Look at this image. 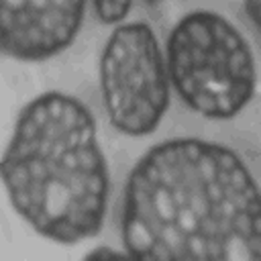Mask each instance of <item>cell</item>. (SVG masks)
<instances>
[{
	"mask_svg": "<svg viewBox=\"0 0 261 261\" xmlns=\"http://www.w3.org/2000/svg\"><path fill=\"white\" fill-rule=\"evenodd\" d=\"M88 0H0V55L45 61L77 37Z\"/></svg>",
	"mask_w": 261,
	"mask_h": 261,
	"instance_id": "cell-5",
	"label": "cell"
},
{
	"mask_svg": "<svg viewBox=\"0 0 261 261\" xmlns=\"http://www.w3.org/2000/svg\"><path fill=\"white\" fill-rule=\"evenodd\" d=\"M92 4H94V12L102 24L122 22L133 8V0H92Z\"/></svg>",
	"mask_w": 261,
	"mask_h": 261,
	"instance_id": "cell-6",
	"label": "cell"
},
{
	"mask_svg": "<svg viewBox=\"0 0 261 261\" xmlns=\"http://www.w3.org/2000/svg\"><path fill=\"white\" fill-rule=\"evenodd\" d=\"M165 67L179 100L208 120L234 118L257 90L247 37L212 10H192L175 22L165 43Z\"/></svg>",
	"mask_w": 261,
	"mask_h": 261,
	"instance_id": "cell-3",
	"label": "cell"
},
{
	"mask_svg": "<svg viewBox=\"0 0 261 261\" xmlns=\"http://www.w3.org/2000/svg\"><path fill=\"white\" fill-rule=\"evenodd\" d=\"M120 239L137 259L257 261L261 198L255 173L224 143L161 141L126 177Z\"/></svg>",
	"mask_w": 261,
	"mask_h": 261,
	"instance_id": "cell-1",
	"label": "cell"
},
{
	"mask_svg": "<svg viewBox=\"0 0 261 261\" xmlns=\"http://www.w3.org/2000/svg\"><path fill=\"white\" fill-rule=\"evenodd\" d=\"M98 71L110 124L126 137L155 133L169 110L171 84L151 24L135 20L116 27L104 43Z\"/></svg>",
	"mask_w": 261,
	"mask_h": 261,
	"instance_id": "cell-4",
	"label": "cell"
},
{
	"mask_svg": "<svg viewBox=\"0 0 261 261\" xmlns=\"http://www.w3.org/2000/svg\"><path fill=\"white\" fill-rule=\"evenodd\" d=\"M0 181L14 212L41 237L59 245L96 237L110 173L92 110L57 90L29 100L0 155Z\"/></svg>",
	"mask_w": 261,
	"mask_h": 261,
	"instance_id": "cell-2",
	"label": "cell"
},
{
	"mask_svg": "<svg viewBox=\"0 0 261 261\" xmlns=\"http://www.w3.org/2000/svg\"><path fill=\"white\" fill-rule=\"evenodd\" d=\"M245 2V10L249 14V18L257 24L259 22V0H243Z\"/></svg>",
	"mask_w": 261,
	"mask_h": 261,
	"instance_id": "cell-7",
	"label": "cell"
}]
</instances>
